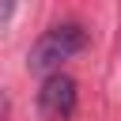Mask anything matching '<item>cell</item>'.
<instances>
[{"instance_id":"obj_1","label":"cell","mask_w":121,"mask_h":121,"mask_svg":"<svg viewBox=\"0 0 121 121\" xmlns=\"http://www.w3.org/2000/svg\"><path fill=\"white\" fill-rule=\"evenodd\" d=\"M83 45H87V30H83L79 23H57V26H49V30L30 45L26 68H30V72H49V76H53V68H60V60L76 57Z\"/></svg>"},{"instance_id":"obj_2","label":"cell","mask_w":121,"mask_h":121,"mask_svg":"<svg viewBox=\"0 0 121 121\" xmlns=\"http://www.w3.org/2000/svg\"><path fill=\"white\" fill-rule=\"evenodd\" d=\"M72 110H76V79L64 72L45 76V83L38 91V113L45 121H68Z\"/></svg>"}]
</instances>
